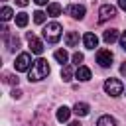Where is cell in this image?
I'll return each instance as SVG.
<instances>
[{
  "instance_id": "7c38bea8",
  "label": "cell",
  "mask_w": 126,
  "mask_h": 126,
  "mask_svg": "<svg viewBox=\"0 0 126 126\" xmlns=\"http://www.w3.org/2000/svg\"><path fill=\"white\" fill-rule=\"evenodd\" d=\"M89 110H91V108H89V104H87V102H77V104L73 106V112H75L77 116H87V114H89Z\"/></svg>"
},
{
  "instance_id": "7a4b0ae2",
  "label": "cell",
  "mask_w": 126,
  "mask_h": 126,
  "mask_svg": "<svg viewBox=\"0 0 126 126\" xmlns=\"http://www.w3.org/2000/svg\"><path fill=\"white\" fill-rule=\"evenodd\" d=\"M61 32H63V28H61L59 22H49L43 28V39L47 43H57L61 39Z\"/></svg>"
},
{
  "instance_id": "52a82bcc",
  "label": "cell",
  "mask_w": 126,
  "mask_h": 126,
  "mask_svg": "<svg viewBox=\"0 0 126 126\" xmlns=\"http://www.w3.org/2000/svg\"><path fill=\"white\" fill-rule=\"evenodd\" d=\"M28 41H30V51L35 53V55H41L43 53V43L41 39H37L33 33H28Z\"/></svg>"
},
{
  "instance_id": "4316f807",
  "label": "cell",
  "mask_w": 126,
  "mask_h": 126,
  "mask_svg": "<svg viewBox=\"0 0 126 126\" xmlns=\"http://www.w3.org/2000/svg\"><path fill=\"white\" fill-rule=\"evenodd\" d=\"M118 6H120L124 12H126V0H118Z\"/></svg>"
},
{
  "instance_id": "6da1fadb",
  "label": "cell",
  "mask_w": 126,
  "mask_h": 126,
  "mask_svg": "<svg viewBox=\"0 0 126 126\" xmlns=\"http://www.w3.org/2000/svg\"><path fill=\"white\" fill-rule=\"evenodd\" d=\"M49 75V65L45 59H37L33 61L32 69H30V81H41Z\"/></svg>"
},
{
  "instance_id": "277c9868",
  "label": "cell",
  "mask_w": 126,
  "mask_h": 126,
  "mask_svg": "<svg viewBox=\"0 0 126 126\" xmlns=\"http://www.w3.org/2000/svg\"><path fill=\"white\" fill-rule=\"evenodd\" d=\"M32 55L30 53H20L16 57V71H30L32 69Z\"/></svg>"
},
{
  "instance_id": "3957f363",
  "label": "cell",
  "mask_w": 126,
  "mask_h": 126,
  "mask_svg": "<svg viewBox=\"0 0 126 126\" xmlns=\"http://www.w3.org/2000/svg\"><path fill=\"white\" fill-rule=\"evenodd\" d=\"M122 91H124L122 81H118V79H106V81H104V93H106V94L118 96V94H122Z\"/></svg>"
},
{
  "instance_id": "44dd1931",
  "label": "cell",
  "mask_w": 126,
  "mask_h": 126,
  "mask_svg": "<svg viewBox=\"0 0 126 126\" xmlns=\"http://www.w3.org/2000/svg\"><path fill=\"white\" fill-rule=\"evenodd\" d=\"M45 16H47L45 12L37 10V12H33V22H35V24H43V22H45Z\"/></svg>"
},
{
  "instance_id": "ac0fdd59",
  "label": "cell",
  "mask_w": 126,
  "mask_h": 126,
  "mask_svg": "<svg viewBox=\"0 0 126 126\" xmlns=\"http://www.w3.org/2000/svg\"><path fill=\"white\" fill-rule=\"evenodd\" d=\"M53 57H55V59H57V61L63 65V63H67V59H69V53H67L65 49H57V51L53 53Z\"/></svg>"
},
{
  "instance_id": "8fae6325",
  "label": "cell",
  "mask_w": 126,
  "mask_h": 126,
  "mask_svg": "<svg viewBox=\"0 0 126 126\" xmlns=\"http://www.w3.org/2000/svg\"><path fill=\"white\" fill-rule=\"evenodd\" d=\"M102 39H104L106 43H114L116 39H120V37H118V30H114V28L106 30V32L102 33Z\"/></svg>"
},
{
  "instance_id": "30bf717a",
  "label": "cell",
  "mask_w": 126,
  "mask_h": 126,
  "mask_svg": "<svg viewBox=\"0 0 126 126\" xmlns=\"http://www.w3.org/2000/svg\"><path fill=\"white\" fill-rule=\"evenodd\" d=\"M75 75H77L79 81H89V79H91V69L85 67V65H79L77 71H75Z\"/></svg>"
},
{
  "instance_id": "2e32d148",
  "label": "cell",
  "mask_w": 126,
  "mask_h": 126,
  "mask_svg": "<svg viewBox=\"0 0 126 126\" xmlns=\"http://www.w3.org/2000/svg\"><path fill=\"white\" fill-rule=\"evenodd\" d=\"M59 14H61V6L57 2L47 4V16H59Z\"/></svg>"
},
{
  "instance_id": "9a60e30c",
  "label": "cell",
  "mask_w": 126,
  "mask_h": 126,
  "mask_svg": "<svg viewBox=\"0 0 126 126\" xmlns=\"http://www.w3.org/2000/svg\"><path fill=\"white\" fill-rule=\"evenodd\" d=\"M96 126H116V120H114L110 114H104V116H100V118H98Z\"/></svg>"
},
{
  "instance_id": "ba28073f",
  "label": "cell",
  "mask_w": 126,
  "mask_h": 126,
  "mask_svg": "<svg viewBox=\"0 0 126 126\" xmlns=\"http://www.w3.org/2000/svg\"><path fill=\"white\" fill-rule=\"evenodd\" d=\"M67 14H69L71 18H75V20H83V16H85V6H83V4H71V6L67 8Z\"/></svg>"
},
{
  "instance_id": "9c48e42d",
  "label": "cell",
  "mask_w": 126,
  "mask_h": 126,
  "mask_svg": "<svg viewBox=\"0 0 126 126\" xmlns=\"http://www.w3.org/2000/svg\"><path fill=\"white\" fill-rule=\"evenodd\" d=\"M83 43H85L87 49H94V47L98 45V37H96L93 32H87V33L83 35Z\"/></svg>"
},
{
  "instance_id": "83f0119b",
  "label": "cell",
  "mask_w": 126,
  "mask_h": 126,
  "mask_svg": "<svg viewBox=\"0 0 126 126\" xmlns=\"http://www.w3.org/2000/svg\"><path fill=\"white\" fill-rule=\"evenodd\" d=\"M120 73H122V75H124V77H126V61H124V63H122V67H120Z\"/></svg>"
},
{
  "instance_id": "f1b7e54d",
  "label": "cell",
  "mask_w": 126,
  "mask_h": 126,
  "mask_svg": "<svg viewBox=\"0 0 126 126\" xmlns=\"http://www.w3.org/2000/svg\"><path fill=\"white\" fill-rule=\"evenodd\" d=\"M20 94H22V93H20V91H18V89H16V91H14V93H12V96H14V98H20Z\"/></svg>"
},
{
  "instance_id": "8992f818",
  "label": "cell",
  "mask_w": 126,
  "mask_h": 126,
  "mask_svg": "<svg viewBox=\"0 0 126 126\" xmlns=\"http://www.w3.org/2000/svg\"><path fill=\"white\" fill-rule=\"evenodd\" d=\"M114 16H116V8H114V6H110V4L100 6V10H98V20H100V22H106V20H110V18H114Z\"/></svg>"
},
{
  "instance_id": "7402d4cb",
  "label": "cell",
  "mask_w": 126,
  "mask_h": 126,
  "mask_svg": "<svg viewBox=\"0 0 126 126\" xmlns=\"http://www.w3.org/2000/svg\"><path fill=\"white\" fill-rule=\"evenodd\" d=\"M18 45H20V39H18V37H12V39H10V49H12V51L18 49Z\"/></svg>"
},
{
  "instance_id": "e0dca14e",
  "label": "cell",
  "mask_w": 126,
  "mask_h": 126,
  "mask_svg": "<svg viewBox=\"0 0 126 126\" xmlns=\"http://www.w3.org/2000/svg\"><path fill=\"white\" fill-rule=\"evenodd\" d=\"M16 26H18V28H26V26H28V14H26V12L16 14Z\"/></svg>"
},
{
  "instance_id": "5b68a950",
  "label": "cell",
  "mask_w": 126,
  "mask_h": 126,
  "mask_svg": "<svg viewBox=\"0 0 126 126\" xmlns=\"http://www.w3.org/2000/svg\"><path fill=\"white\" fill-rule=\"evenodd\" d=\"M96 63L100 67H110L112 65V51L110 49H100L96 53Z\"/></svg>"
},
{
  "instance_id": "484cf974",
  "label": "cell",
  "mask_w": 126,
  "mask_h": 126,
  "mask_svg": "<svg viewBox=\"0 0 126 126\" xmlns=\"http://www.w3.org/2000/svg\"><path fill=\"white\" fill-rule=\"evenodd\" d=\"M28 2H30V0H16V4H18V6H22V8H24V6H28Z\"/></svg>"
},
{
  "instance_id": "d6986e66",
  "label": "cell",
  "mask_w": 126,
  "mask_h": 126,
  "mask_svg": "<svg viewBox=\"0 0 126 126\" xmlns=\"http://www.w3.org/2000/svg\"><path fill=\"white\" fill-rule=\"evenodd\" d=\"M12 16H14V12H12V8H10V6H4V8L0 10V18H2L4 22H8Z\"/></svg>"
},
{
  "instance_id": "4dcf8cb0",
  "label": "cell",
  "mask_w": 126,
  "mask_h": 126,
  "mask_svg": "<svg viewBox=\"0 0 126 126\" xmlns=\"http://www.w3.org/2000/svg\"><path fill=\"white\" fill-rule=\"evenodd\" d=\"M69 126H83L81 122H69Z\"/></svg>"
},
{
  "instance_id": "f546056e",
  "label": "cell",
  "mask_w": 126,
  "mask_h": 126,
  "mask_svg": "<svg viewBox=\"0 0 126 126\" xmlns=\"http://www.w3.org/2000/svg\"><path fill=\"white\" fill-rule=\"evenodd\" d=\"M37 6H43V4H47V0H33Z\"/></svg>"
},
{
  "instance_id": "d4e9b609",
  "label": "cell",
  "mask_w": 126,
  "mask_h": 126,
  "mask_svg": "<svg viewBox=\"0 0 126 126\" xmlns=\"http://www.w3.org/2000/svg\"><path fill=\"white\" fill-rule=\"evenodd\" d=\"M120 45H122V49L126 51V32H122V35H120Z\"/></svg>"
},
{
  "instance_id": "4fadbf2b",
  "label": "cell",
  "mask_w": 126,
  "mask_h": 126,
  "mask_svg": "<svg viewBox=\"0 0 126 126\" xmlns=\"http://www.w3.org/2000/svg\"><path fill=\"white\" fill-rule=\"evenodd\" d=\"M65 43H67L69 47H75V45L79 43V33H77V32H69V33L65 35Z\"/></svg>"
},
{
  "instance_id": "ffe728a7",
  "label": "cell",
  "mask_w": 126,
  "mask_h": 126,
  "mask_svg": "<svg viewBox=\"0 0 126 126\" xmlns=\"http://www.w3.org/2000/svg\"><path fill=\"white\" fill-rule=\"evenodd\" d=\"M71 77H73V69H71V65H65L61 69V79L63 81H71Z\"/></svg>"
},
{
  "instance_id": "5bb4252c",
  "label": "cell",
  "mask_w": 126,
  "mask_h": 126,
  "mask_svg": "<svg viewBox=\"0 0 126 126\" xmlns=\"http://www.w3.org/2000/svg\"><path fill=\"white\" fill-rule=\"evenodd\" d=\"M69 116H71V110H69L67 106L57 108V120H59V122H67V120H69Z\"/></svg>"
},
{
  "instance_id": "cb8c5ba5",
  "label": "cell",
  "mask_w": 126,
  "mask_h": 126,
  "mask_svg": "<svg viewBox=\"0 0 126 126\" xmlns=\"http://www.w3.org/2000/svg\"><path fill=\"white\" fill-rule=\"evenodd\" d=\"M6 83H10V85H18V77H14V75H6Z\"/></svg>"
},
{
  "instance_id": "603a6c76",
  "label": "cell",
  "mask_w": 126,
  "mask_h": 126,
  "mask_svg": "<svg viewBox=\"0 0 126 126\" xmlns=\"http://www.w3.org/2000/svg\"><path fill=\"white\" fill-rule=\"evenodd\" d=\"M83 59H85V57H83V53H79V51H77V53L73 55V63H77V65H79V63H81Z\"/></svg>"
}]
</instances>
